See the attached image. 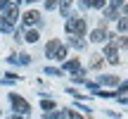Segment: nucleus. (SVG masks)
Masks as SVG:
<instances>
[{
	"instance_id": "f257e3e1",
	"label": "nucleus",
	"mask_w": 128,
	"mask_h": 119,
	"mask_svg": "<svg viewBox=\"0 0 128 119\" xmlns=\"http://www.w3.org/2000/svg\"><path fill=\"white\" fill-rule=\"evenodd\" d=\"M86 29H88V24H86V19H81V17H74V19L66 22V33L71 38H81L83 33H86Z\"/></svg>"
},
{
	"instance_id": "f03ea898",
	"label": "nucleus",
	"mask_w": 128,
	"mask_h": 119,
	"mask_svg": "<svg viewBox=\"0 0 128 119\" xmlns=\"http://www.w3.org/2000/svg\"><path fill=\"white\" fill-rule=\"evenodd\" d=\"M45 55L50 60H64V57H66V45L60 43L57 38H52V41L48 43V48H45Z\"/></svg>"
},
{
	"instance_id": "7ed1b4c3",
	"label": "nucleus",
	"mask_w": 128,
	"mask_h": 119,
	"mask_svg": "<svg viewBox=\"0 0 128 119\" xmlns=\"http://www.w3.org/2000/svg\"><path fill=\"white\" fill-rule=\"evenodd\" d=\"M10 102H12V110L17 112V114H22V117H26L28 112H31V105H28L22 95H17V93H10Z\"/></svg>"
},
{
	"instance_id": "20e7f679",
	"label": "nucleus",
	"mask_w": 128,
	"mask_h": 119,
	"mask_svg": "<svg viewBox=\"0 0 128 119\" xmlns=\"http://www.w3.org/2000/svg\"><path fill=\"white\" fill-rule=\"evenodd\" d=\"M36 24H40V12L38 10H28L26 14H24V26H36Z\"/></svg>"
},
{
	"instance_id": "39448f33",
	"label": "nucleus",
	"mask_w": 128,
	"mask_h": 119,
	"mask_svg": "<svg viewBox=\"0 0 128 119\" xmlns=\"http://www.w3.org/2000/svg\"><path fill=\"white\" fill-rule=\"evenodd\" d=\"M17 17H19V5H17V3H10V7L5 10V17H2V19H5V22H10V24L14 26Z\"/></svg>"
},
{
	"instance_id": "423d86ee",
	"label": "nucleus",
	"mask_w": 128,
	"mask_h": 119,
	"mask_svg": "<svg viewBox=\"0 0 128 119\" xmlns=\"http://www.w3.org/2000/svg\"><path fill=\"white\" fill-rule=\"evenodd\" d=\"M104 57L109 60L112 64L119 62V48H116V43H107V45H104Z\"/></svg>"
},
{
	"instance_id": "0eeeda50",
	"label": "nucleus",
	"mask_w": 128,
	"mask_h": 119,
	"mask_svg": "<svg viewBox=\"0 0 128 119\" xmlns=\"http://www.w3.org/2000/svg\"><path fill=\"white\" fill-rule=\"evenodd\" d=\"M124 3H112L109 7L104 10V19H109V22H114V19H119V12H116V7H121Z\"/></svg>"
},
{
	"instance_id": "6e6552de",
	"label": "nucleus",
	"mask_w": 128,
	"mask_h": 119,
	"mask_svg": "<svg viewBox=\"0 0 128 119\" xmlns=\"http://www.w3.org/2000/svg\"><path fill=\"white\" fill-rule=\"evenodd\" d=\"M64 72L81 74V72H83V67H81V62H78V60H66V62H64Z\"/></svg>"
},
{
	"instance_id": "1a4fd4ad",
	"label": "nucleus",
	"mask_w": 128,
	"mask_h": 119,
	"mask_svg": "<svg viewBox=\"0 0 128 119\" xmlns=\"http://www.w3.org/2000/svg\"><path fill=\"white\" fill-rule=\"evenodd\" d=\"M107 38H109L107 29H95V31L90 33V41H92V43H102V41H107Z\"/></svg>"
},
{
	"instance_id": "9d476101",
	"label": "nucleus",
	"mask_w": 128,
	"mask_h": 119,
	"mask_svg": "<svg viewBox=\"0 0 128 119\" xmlns=\"http://www.w3.org/2000/svg\"><path fill=\"white\" fill-rule=\"evenodd\" d=\"M116 83H119V79L114 74H102L100 76V86H116Z\"/></svg>"
},
{
	"instance_id": "9b49d317",
	"label": "nucleus",
	"mask_w": 128,
	"mask_h": 119,
	"mask_svg": "<svg viewBox=\"0 0 128 119\" xmlns=\"http://www.w3.org/2000/svg\"><path fill=\"white\" fill-rule=\"evenodd\" d=\"M69 48H76V50H83V48H86V43H83V38H71V36H69Z\"/></svg>"
},
{
	"instance_id": "f8f14e48",
	"label": "nucleus",
	"mask_w": 128,
	"mask_h": 119,
	"mask_svg": "<svg viewBox=\"0 0 128 119\" xmlns=\"http://www.w3.org/2000/svg\"><path fill=\"white\" fill-rule=\"evenodd\" d=\"M83 7H92V10H97V7H104V3L102 0H86V3H81Z\"/></svg>"
},
{
	"instance_id": "ddd939ff",
	"label": "nucleus",
	"mask_w": 128,
	"mask_h": 119,
	"mask_svg": "<svg viewBox=\"0 0 128 119\" xmlns=\"http://www.w3.org/2000/svg\"><path fill=\"white\" fill-rule=\"evenodd\" d=\"M0 31H2V33H12V31H14V26H12L10 22H5L2 17H0Z\"/></svg>"
},
{
	"instance_id": "4468645a",
	"label": "nucleus",
	"mask_w": 128,
	"mask_h": 119,
	"mask_svg": "<svg viewBox=\"0 0 128 119\" xmlns=\"http://www.w3.org/2000/svg\"><path fill=\"white\" fill-rule=\"evenodd\" d=\"M116 29H119L121 33H126L128 31V17H121L119 22H116Z\"/></svg>"
},
{
	"instance_id": "2eb2a0df",
	"label": "nucleus",
	"mask_w": 128,
	"mask_h": 119,
	"mask_svg": "<svg viewBox=\"0 0 128 119\" xmlns=\"http://www.w3.org/2000/svg\"><path fill=\"white\" fill-rule=\"evenodd\" d=\"M60 12L64 14V17H69V19H71V3H60Z\"/></svg>"
},
{
	"instance_id": "dca6fc26",
	"label": "nucleus",
	"mask_w": 128,
	"mask_h": 119,
	"mask_svg": "<svg viewBox=\"0 0 128 119\" xmlns=\"http://www.w3.org/2000/svg\"><path fill=\"white\" fill-rule=\"evenodd\" d=\"M55 105H57L55 100H43V102H40V107H43L45 112H55Z\"/></svg>"
},
{
	"instance_id": "f3484780",
	"label": "nucleus",
	"mask_w": 128,
	"mask_h": 119,
	"mask_svg": "<svg viewBox=\"0 0 128 119\" xmlns=\"http://www.w3.org/2000/svg\"><path fill=\"white\" fill-rule=\"evenodd\" d=\"M45 119H66V112H45Z\"/></svg>"
},
{
	"instance_id": "a211bd4d",
	"label": "nucleus",
	"mask_w": 128,
	"mask_h": 119,
	"mask_svg": "<svg viewBox=\"0 0 128 119\" xmlns=\"http://www.w3.org/2000/svg\"><path fill=\"white\" fill-rule=\"evenodd\" d=\"M90 64H92L90 69H102V57H100V55H92V60H90Z\"/></svg>"
},
{
	"instance_id": "6ab92c4d",
	"label": "nucleus",
	"mask_w": 128,
	"mask_h": 119,
	"mask_svg": "<svg viewBox=\"0 0 128 119\" xmlns=\"http://www.w3.org/2000/svg\"><path fill=\"white\" fill-rule=\"evenodd\" d=\"M26 41H28V43H36V41H38V31L28 29V31H26Z\"/></svg>"
},
{
	"instance_id": "aec40b11",
	"label": "nucleus",
	"mask_w": 128,
	"mask_h": 119,
	"mask_svg": "<svg viewBox=\"0 0 128 119\" xmlns=\"http://www.w3.org/2000/svg\"><path fill=\"white\" fill-rule=\"evenodd\" d=\"M116 48H128V36H121L116 41Z\"/></svg>"
},
{
	"instance_id": "412c9836",
	"label": "nucleus",
	"mask_w": 128,
	"mask_h": 119,
	"mask_svg": "<svg viewBox=\"0 0 128 119\" xmlns=\"http://www.w3.org/2000/svg\"><path fill=\"white\" fill-rule=\"evenodd\" d=\"M126 91H128V81L119 83V88H116V95H121V93H126Z\"/></svg>"
},
{
	"instance_id": "4be33fe9",
	"label": "nucleus",
	"mask_w": 128,
	"mask_h": 119,
	"mask_svg": "<svg viewBox=\"0 0 128 119\" xmlns=\"http://www.w3.org/2000/svg\"><path fill=\"white\" fill-rule=\"evenodd\" d=\"M66 119H83V117L78 114L76 110H69V112H66Z\"/></svg>"
},
{
	"instance_id": "5701e85b",
	"label": "nucleus",
	"mask_w": 128,
	"mask_h": 119,
	"mask_svg": "<svg viewBox=\"0 0 128 119\" xmlns=\"http://www.w3.org/2000/svg\"><path fill=\"white\" fill-rule=\"evenodd\" d=\"M17 62H19V64H28V62H31V57H28V55H19Z\"/></svg>"
},
{
	"instance_id": "b1692460",
	"label": "nucleus",
	"mask_w": 128,
	"mask_h": 119,
	"mask_svg": "<svg viewBox=\"0 0 128 119\" xmlns=\"http://www.w3.org/2000/svg\"><path fill=\"white\" fill-rule=\"evenodd\" d=\"M45 72H48V74H52V76H60V74H62V72H60V69H52V67H48V69H45Z\"/></svg>"
},
{
	"instance_id": "393cba45",
	"label": "nucleus",
	"mask_w": 128,
	"mask_h": 119,
	"mask_svg": "<svg viewBox=\"0 0 128 119\" xmlns=\"http://www.w3.org/2000/svg\"><path fill=\"white\" fill-rule=\"evenodd\" d=\"M10 7V3H5V0H0V10H7Z\"/></svg>"
},
{
	"instance_id": "a878e982",
	"label": "nucleus",
	"mask_w": 128,
	"mask_h": 119,
	"mask_svg": "<svg viewBox=\"0 0 128 119\" xmlns=\"http://www.w3.org/2000/svg\"><path fill=\"white\" fill-rule=\"evenodd\" d=\"M121 7H124V12L128 14V3H124V5H121Z\"/></svg>"
},
{
	"instance_id": "bb28decb",
	"label": "nucleus",
	"mask_w": 128,
	"mask_h": 119,
	"mask_svg": "<svg viewBox=\"0 0 128 119\" xmlns=\"http://www.w3.org/2000/svg\"><path fill=\"white\" fill-rule=\"evenodd\" d=\"M10 119H24V117H17V114H12V117H10Z\"/></svg>"
},
{
	"instance_id": "cd10ccee",
	"label": "nucleus",
	"mask_w": 128,
	"mask_h": 119,
	"mask_svg": "<svg viewBox=\"0 0 128 119\" xmlns=\"http://www.w3.org/2000/svg\"><path fill=\"white\" fill-rule=\"evenodd\" d=\"M124 105H128V98H126V100H124Z\"/></svg>"
}]
</instances>
